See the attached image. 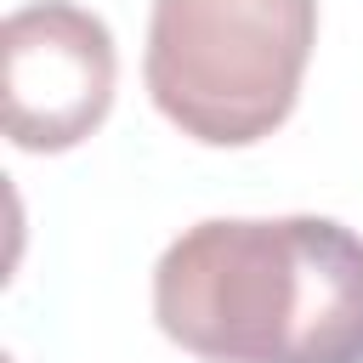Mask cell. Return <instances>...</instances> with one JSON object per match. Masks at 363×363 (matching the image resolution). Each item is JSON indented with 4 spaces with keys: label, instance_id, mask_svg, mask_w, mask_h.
Segmentation results:
<instances>
[{
    "label": "cell",
    "instance_id": "7a4b0ae2",
    "mask_svg": "<svg viewBox=\"0 0 363 363\" xmlns=\"http://www.w3.org/2000/svg\"><path fill=\"white\" fill-rule=\"evenodd\" d=\"M318 45V0H153L147 96L204 147L272 136L301 96Z\"/></svg>",
    "mask_w": 363,
    "mask_h": 363
},
{
    "label": "cell",
    "instance_id": "6da1fadb",
    "mask_svg": "<svg viewBox=\"0 0 363 363\" xmlns=\"http://www.w3.org/2000/svg\"><path fill=\"white\" fill-rule=\"evenodd\" d=\"M153 318L199 363H363V238L329 216L199 221L153 267Z\"/></svg>",
    "mask_w": 363,
    "mask_h": 363
},
{
    "label": "cell",
    "instance_id": "3957f363",
    "mask_svg": "<svg viewBox=\"0 0 363 363\" xmlns=\"http://www.w3.org/2000/svg\"><path fill=\"white\" fill-rule=\"evenodd\" d=\"M6 62V136L28 153L79 147L113 108V34L74 0L17 6L0 28Z\"/></svg>",
    "mask_w": 363,
    "mask_h": 363
}]
</instances>
